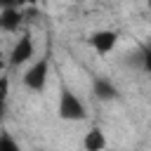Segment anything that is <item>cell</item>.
<instances>
[{"mask_svg":"<svg viewBox=\"0 0 151 151\" xmlns=\"http://www.w3.org/2000/svg\"><path fill=\"white\" fill-rule=\"evenodd\" d=\"M57 113H59L61 120H85L87 118V109H85L83 99L68 87H61V92H59Z\"/></svg>","mask_w":151,"mask_h":151,"instance_id":"1","label":"cell"},{"mask_svg":"<svg viewBox=\"0 0 151 151\" xmlns=\"http://www.w3.org/2000/svg\"><path fill=\"white\" fill-rule=\"evenodd\" d=\"M47 78H50V59H47V57H40V59L24 73V85H26L31 92H42L45 85H47Z\"/></svg>","mask_w":151,"mask_h":151,"instance_id":"2","label":"cell"},{"mask_svg":"<svg viewBox=\"0 0 151 151\" xmlns=\"http://www.w3.org/2000/svg\"><path fill=\"white\" fill-rule=\"evenodd\" d=\"M87 42H90V47L97 52V54H109V52H113V47L118 45V33L116 31H109V28H101V31H92L90 35H87Z\"/></svg>","mask_w":151,"mask_h":151,"instance_id":"3","label":"cell"},{"mask_svg":"<svg viewBox=\"0 0 151 151\" xmlns=\"http://www.w3.org/2000/svg\"><path fill=\"white\" fill-rule=\"evenodd\" d=\"M33 52H35L33 38H31V33H24V35L14 42V47H12V52H9V66H14V68L24 66L26 61H31Z\"/></svg>","mask_w":151,"mask_h":151,"instance_id":"4","label":"cell"},{"mask_svg":"<svg viewBox=\"0 0 151 151\" xmlns=\"http://www.w3.org/2000/svg\"><path fill=\"white\" fill-rule=\"evenodd\" d=\"M92 92H94V97L99 99V101H113V99H118V87L109 80V78H94V83H92Z\"/></svg>","mask_w":151,"mask_h":151,"instance_id":"5","label":"cell"},{"mask_svg":"<svg viewBox=\"0 0 151 151\" xmlns=\"http://www.w3.org/2000/svg\"><path fill=\"white\" fill-rule=\"evenodd\" d=\"M21 9H17V7H9V9H0V31H5V33H14V31H19V26H21Z\"/></svg>","mask_w":151,"mask_h":151,"instance_id":"6","label":"cell"},{"mask_svg":"<svg viewBox=\"0 0 151 151\" xmlns=\"http://www.w3.org/2000/svg\"><path fill=\"white\" fill-rule=\"evenodd\" d=\"M83 149H85V151H104V149H106V137H104V132H101L99 127L87 130L85 137H83Z\"/></svg>","mask_w":151,"mask_h":151,"instance_id":"7","label":"cell"},{"mask_svg":"<svg viewBox=\"0 0 151 151\" xmlns=\"http://www.w3.org/2000/svg\"><path fill=\"white\" fill-rule=\"evenodd\" d=\"M0 151H21L19 142H17L7 130H0Z\"/></svg>","mask_w":151,"mask_h":151,"instance_id":"8","label":"cell"},{"mask_svg":"<svg viewBox=\"0 0 151 151\" xmlns=\"http://www.w3.org/2000/svg\"><path fill=\"white\" fill-rule=\"evenodd\" d=\"M7 94H9V78L0 76V99H5Z\"/></svg>","mask_w":151,"mask_h":151,"instance_id":"9","label":"cell"},{"mask_svg":"<svg viewBox=\"0 0 151 151\" xmlns=\"http://www.w3.org/2000/svg\"><path fill=\"white\" fill-rule=\"evenodd\" d=\"M9 7H17V0H0V9H9Z\"/></svg>","mask_w":151,"mask_h":151,"instance_id":"10","label":"cell"},{"mask_svg":"<svg viewBox=\"0 0 151 151\" xmlns=\"http://www.w3.org/2000/svg\"><path fill=\"white\" fill-rule=\"evenodd\" d=\"M38 0H17V7L21 9V7H26V5H35Z\"/></svg>","mask_w":151,"mask_h":151,"instance_id":"11","label":"cell"},{"mask_svg":"<svg viewBox=\"0 0 151 151\" xmlns=\"http://www.w3.org/2000/svg\"><path fill=\"white\" fill-rule=\"evenodd\" d=\"M5 116V99H0V118Z\"/></svg>","mask_w":151,"mask_h":151,"instance_id":"12","label":"cell"},{"mask_svg":"<svg viewBox=\"0 0 151 151\" xmlns=\"http://www.w3.org/2000/svg\"><path fill=\"white\" fill-rule=\"evenodd\" d=\"M76 2H85V0H76Z\"/></svg>","mask_w":151,"mask_h":151,"instance_id":"13","label":"cell"}]
</instances>
